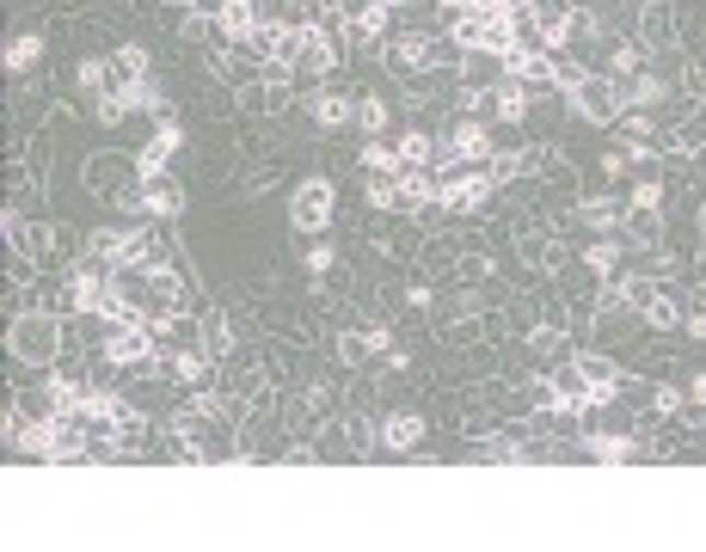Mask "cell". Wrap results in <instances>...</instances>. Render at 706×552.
<instances>
[{"label":"cell","instance_id":"25","mask_svg":"<svg viewBox=\"0 0 706 552\" xmlns=\"http://www.w3.org/2000/svg\"><path fill=\"white\" fill-rule=\"evenodd\" d=\"M627 233L639 245H658L663 240V209H651V203H633L627 209Z\"/></svg>","mask_w":706,"mask_h":552},{"label":"cell","instance_id":"34","mask_svg":"<svg viewBox=\"0 0 706 552\" xmlns=\"http://www.w3.org/2000/svg\"><path fill=\"white\" fill-rule=\"evenodd\" d=\"M583 264H590V271H597V276H609V271H614V264H621V245H609V240H597V245H590V252H583Z\"/></svg>","mask_w":706,"mask_h":552},{"label":"cell","instance_id":"31","mask_svg":"<svg viewBox=\"0 0 706 552\" xmlns=\"http://www.w3.org/2000/svg\"><path fill=\"white\" fill-rule=\"evenodd\" d=\"M578 215H583V221H590V228H614V221H621V203L583 197V203H578Z\"/></svg>","mask_w":706,"mask_h":552},{"label":"cell","instance_id":"6","mask_svg":"<svg viewBox=\"0 0 706 552\" xmlns=\"http://www.w3.org/2000/svg\"><path fill=\"white\" fill-rule=\"evenodd\" d=\"M381 61H387L400 80H418L424 68H437V44L418 37V31H406V37H387V44H381Z\"/></svg>","mask_w":706,"mask_h":552},{"label":"cell","instance_id":"10","mask_svg":"<svg viewBox=\"0 0 706 552\" xmlns=\"http://www.w3.org/2000/svg\"><path fill=\"white\" fill-rule=\"evenodd\" d=\"M308 80H320V74H332L338 68V44H332V31L326 25H301V61H296Z\"/></svg>","mask_w":706,"mask_h":552},{"label":"cell","instance_id":"5","mask_svg":"<svg viewBox=\"0 0 706 552\" xmlns=\"http://www.w3.org/2000/svg\"><path fill=\"white\" fill-rule=\"evenodd\" d=\"M111 289H117V276H111V264H99V258L68 271V307H74V313H99V307L111 301Z\"/></svg>","mask_w":706,"mask_h":552},{"label":"cell","instance_id":"26","mask_svg":"<svg viewBox=\"0 0 706 552\" xmlns=\"http://www.w3.org/2000/svg\"><path fill=\"white\" fill-rule=\"evenodd\" d=\"M197 344H204V350L221 363V356L234 350V325L221 320V313H204V325H197Z\"/></svg>","mask_w":706,"mask_h":552},{"label":"cell","instance_id":"15","mask_svg":"<svg viewBox=\"0 0 706 552\" xmlns=\"http://www.w3.org/2000/svg\"><path fill=\"white\" fill-rule=\"evenodd\" d=\"M578 368H583V381H590V393H597V405H609V399H614V387H627L621 363H614V356H602V350L578 356Z\"/></svg>","mask_w":706,"mask_h":552},{"label":"cell","instance_id":"20","mask_svg":"<svg viewBox=\"0 0 706 552\" xmlns=\"http://www.w3.org/2000/svg\"><path fill=\"white\" fill-rule=\"evenodd\" d=\"M387 0H369V7H362L357 19H345V31H350V44H381V37H387Z\"/></svg>","mask_w":706,"mask_h":552},{"label":"cell","instance_id":"21","mask_svg":"<svg viewBox=\"0 0 706 552\" xmlns=\"http://www.w3.org/2000/svg\"><path fill=\"white\" fill-rule=\"evenodd\" d=\"M141 80H148V56H141L136 44H124L117 56H111V87L129 92V87H141Z\"/></svg>","mask_w":706,"mask_h":552},{"label":"cell","instance_id":"18","mask_svg":"<svg viewBox=\"0 0 706 552\" xmlns=\"http://www.w3.org/2000/svg\"><path fill=\"white\" fill-rule=\"evenodd\" d=\"M308 111H314L320 129H345V123H357V92H314Z\"/></svg>","mask_w":706,"mask_h":552},{"label":"cell","instance_id":"27","mask_svg":"<svg viewBox=\"0 0 706 552\" xmlns=\"http://www.w3.org/2000/svg\"><path fill=\"white\" fill-rule=\"evenodd\" d=\"M74 87L86 92V99H99V92H111V61H99V56H86L74 68Z\"/></svg>","mask_w":706,"mask_h":552},{"label":"cell","instance_id":"13","mask_svg":"<svg viewBox=\"0 0 706 552\" xmlns=\"http://www.w3.org/2000/svg\"><path fill=\"white\" fill-rule=\"evenodd\" d=\"M424 417L418 412H393V417H381V448L387 455H412V448H424Z\"/></svg>","mask_w":706,"mask_h":552},{"label":"cell","instance_id":"16","mask_svg":"<svg viewBox=\"0 0 706 552\" xmlns=\"http://www.w3.org/2000/svg\"><path fill=\"white\" fill-rule=\"evenodd\" d=\"M209 363H216V356L204 350V344H197V350H160V368H166V375H173L178 387H204L209 381Z\"/></svg>","mask_w":706,"mask_h":552},{"label":"cell","instance_id":"19","mask_svg":"<svg viewBox=\"0 0 706 552\" xmlns=\"http://www.w3.org/2000/svg\"><path fill=\"white\" fill-rule=\"evenodd\" d=\"M240 99H246L252 117H282V111H289V80H252Z\"/></svg>","mask_w":706,"mask_h":552},{"label":"cell","instance_id":"28","mask_svg":"<svg viewBox=\"0 0 706 552\" xmlns=\"http://www.w3.org/2000/svg\"><path fill=\"white\" fill-rule=\"evenodd\" d=\"M639 320H645V325H658V332H670V325H682V307H675V295H670V289H658V295H651V307H645Z\"/></svg>","mask_w":706,"mask_h":552},{"label":"cell","instance_id":"9","mask_svg":"<svg viewBox=\"0 0 706 552\" xmlns=\"http://www.w3.org/2000/svg\"><path fill=\"white\" fill-rule=\"evenodd\" d=\"M504 74L517 80V87H529V92H553L559 87V61H553L547 49H517V56L504 61Z\"/></svg>","mask_w":706,"mask_h":552},{"label":"cell","instance_id":"3","mask_svg":"<svg viewBox=\"0 0 706 552\" xmlns=\"http://www.w3.org/2000/svg\"><path fill=\"white\" fill-rule=\"evenodd\" d=\"M571 105H578L583 123H621L627 117V87L614 74H583L578 87H571Z\"/></svg>","mask_w":706,"mask_h":552},{"label":"cell","instance_id":"23","mask_svg":"<svg viewBox=\"0 0 706 552\" xmlns=\"http://www.w3.org/2000/svg\"><path fill=\"white\" fill-rule=\"evenodd\" d=\"M491 111H498L504 123H522L529 117V87H517V80L504 74L498 87H491Z\"/></svg>","mask_w":706,"mask_h":552},{"label":"cell","instance_id":"32","mask_svg":"<svg viewBox=\"0 0 706 552\" xmlns=\"http://www.w3.org/2000/svg\"><path fill=\"white\" fill-rule=\"evenodd\" d=\"M645 412L675 417V412H682V387H651V393H645Z\"/></svg>","mask_w":706,"mask_h":552},{"label":"cell","instance_id":"12","mask_svg":"<svg viewBox=\"0 0 706 552\" xmlns=\"http://www.w3.org/2000/svg\"><path fill=\"white\" fill-rule=\"evenodd\" d=\"M258 25H265V0H221V13H216V31H221V37L246 44Z\"/></svg>","mask_w":706,"mask_h":552},{"label":"cell","instance_id":"37","mask_svg":"<svg viewBox=\"0 0 706 552\" xmlns=\"http://www.w3.org/2000/svg\"><path fill=\"white\" fill-rule=\"evenodd\" d=\"M670 7H682V0H670Z\"/></svg>","mask_w":706,"mask_h":552},{"label":"cell","instance_id":"30","mask_svg":"<svg viewBox=\"0 0 706 552\" xmlns=\"http://www.w3.org/2000/svg\"><path fill=\"white\" fill-rule=\"evenodd\" d=\"M357 123H362V136H381L387 129V105H381L375 92H357Z\"/></svg>","mask_w":706,"mask_h":552},{"label":"cell","instance_id":"1","mask_svg":"<svg viewBox=\"0 0 706 552\" xmlns=\"http://www.w3.org/2000/svg\"><path fill=\"white\" fill-rule=\"evenodd\" d=\"M7 344H13V356L25 368H49L62 356V320H56V313H19Z\"/></svg>","mask_w":706,"mask_h":552},{"label":"cell","instance_id":"17","mask_svg":"<svg viewBox=\"0 0 706 552\" xmlns=\"http://www.w3.org/2000/svg\"><path fill=\"white\" fill-rule=\"evenodd\" d=\"M357 160L369 166V179H400V172H406V153H400V141H387V136H369Z\"/></svg>","mask_w":706,"mask_h":552},{"label":"cell","instance_id":"11","mask_svg":"<svg viewBox=\"0 0 706 552\" xmlns=\"http://www.w3.org/2000/svg\"><path fill=\"white\" fill-rule=\"evenodd\" d=\"M141 209L154 215V221H178L185 215V184L166 179V172L160 179H141Z\"/></svg>","mask_w":706,"mask_h":552},{"label":"cell","instance_id":"29","mask_svg":"<svg viewBox=\"0 0 706 552\" xmlns=\"http://www.w3.org/2000/svg\"><path fill=\"white\" fill-rule=\"evenodd\" d=\"M345 442H350V455H369L381 442V424L375 417H345Z\"/></svg>","mask_w":706,"mask_h":552},{"label":"cell","instance_id":"8","mask_svg":"<svg viewBox=\"0 0 706 552\" xmlns=\"http://www.w3.org/2000/svg\"><path fill=\"white\" fill-rule=\"evenodd\" d=\"M185 148V129H178V117H166V123H154V136H148V148L136 153V172L141 179H160V172L173 166V153Z\"/></svg>","mask_w":706,"mask_h":552},{"label":"cell","instance_id":"36","mask_svg":"<svg viewBox=\"0 0 706 552\" xmlns=\"http://www.w3.org/2000/svg\"><path fill=\"white\" fill-rule=\"evenodd\" d=\"M688 393H694V399H688V412L701 417V412H706V375H694V387H688Z\"/></svg>","mask_w":706,"mask_h":552},{"label":"cell","instance_id":"24","mask_svg":"<svg viewBox=\"0 0 706 552\" xmlns=\"http://www.w3.org/2000/svg\"><path fill=\"white\" fill-rule=\"evenodd\" d=\"M583 442H590V460H633V455H645L639 436H609V429L583 436Z\"/></svg>","mask_w":706,"mask_h":552},{"label":"cell","instance_id":"4","mask_svg":"<svg viewBox=\"0 0 706 552\" xmlns=\"http://www.w3.org/2000/svg\"><path fill=\"white\" fill-rule=\"evenodd\" d=\"M332 209H338L332 179H301L296 197H289V221H296L301 233H326L332 228Z\"/></svg>","mask_w":706,"mask_h":552},{"label":"cell","instance_id":"22","mask_svg":"<svg viewBox=\"0 0 706 552\" xmlns=\"http://www.w3.org/2000/svg\"><path fill=\"white\" fill-rule=\"evenodd\" d=\"M37 61H44V37H37V31L7 37V74H32Z\"/></svg>","mask_w":706,"mask_h":552},{"label":"cell","instance_id":"14","mask_svg":"<svg viewBox=\"0 0 706 552\" xmlns=\"http://www.w3.org/2000/svg\"><path fill=\"white\" fill-rule=\"evenodd\" d=\"M639 44L645 49H682V31H675L670 0H658V7H645L639 13Z\"/></svg>","mask_w":706,"mask_h":552},{"label":"cell","instance_id":"7","mask_svg":"<svg viewBox=\"0 0 706 552\" xmlns=\"http://www.w3.org/2000/svg\"><path fill=\"white\" fill-rule=\"evenodd\" d=\"M129 179H141L136 160H117V153H93V160H86V191H93V197H105V203L124 197Z\"/></svg>","mask_w":706,"mask_h":552},{"label":"cell","instance_id":"2","mask_svg":"<svg viewBox=\"0 0 706 552\" xmlns=\"http://www.w3.org/2000/svg\"><path fill=\"white\" fill-rule=\"evenodd\" d=\"M498 191V179H491V166H442L437 172V203L449 215H479L486 209V197Z\"/></svg>","mask_w":706,"mask_h":552},{"label":"cell","instance_id":"35","mask_svg":"<svg viewBox=\"0 0 706 552\" xmlns=\"http://www.w3.org/2000/svg\"><path fill=\"white\" fill-rule=\"evenodd\" d=\"M633 203H651V209H663V184H658V179H645L639 191H633Z\"/></svg>","mask_w":706,"mask_h":552},{"label":"cell","instance_id":"33","mask_svg":"<svg viewBox=\"0 0 706 552\" xmlns=\"http://www.w3.org/2000/svg\"><path fill=\"white\" fill-rule=\"evenodd\" d=\"M301 264H308V271L320 276V271H332V264H338V252H332V245L314 233V245H301Z\"/></svg>","mask_w":706,"mask_h":552}]
</instances>
